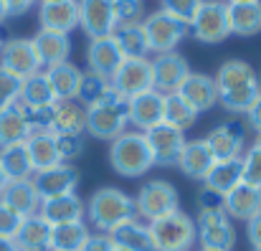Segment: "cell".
<instances>
[{"mask_svg":"<svg viewBox=\"0 0 261 251\" xmlns=\"http://www.w3.org/2000/svg\"><path fill=\"white\" fill-rule=\"evenodd\" d=\"M213 79H216V89H218V104L236 117L246 114L249 107L261 96L256 69L241 59L223 61Z\"/></svg>","mask_w":261,"mask_h":251,"instance_id":"obj_1","label":"cell"},{"mask_svg":"<svg viewBox=\"0 0 261 251\" xmlns=\"http://www.w3.org/2000/svg\"><path fill=\"white\" fill-rule=\"evenodd\" d=\"M84 216H87L89 223L96 231L109 234L119 223H124L129 218H137V208H135V198L132 195H127L119 188L104 185V188H99V190L91 193Z\"/></svg>","mask_w":261,"mask_h":251,"instance_id":"obj_2","label":"cell"},{"mask_svg":"<svg viewBox=\"0 0 261 251\" xmlns=\"http://www.w3.org/2000/svg\"><path fill=\"white\" fill-rule=\"evenodd\" d=\"M109 165L122 178H142V175H147L155 167V160H152V153H150L145 132L132 130V132H124L117 140H112V145H109Z\"/></svg>","mask_w":261,"mask_h":251,"instance_id":"obj_3","label":"cell"},{"mask_svg":"<svg viewBox=\"0 0 261 251\" xmlns=\"http://www.w3.org/2000/svg\"><path fill=\"white\" fill-rule=\"evenodd\" d=\"M129 127V107L122 94L114 89L99 99L96 104L87 107V135L96 140H117Z\"/></svg>","mask_w":261,"mask_h":251,"instance_id":"obj_4","label":"cell"},{"mask_svg":"<svg viewBox=\"0 0 261 251\" xmlns=\"http://www.w3.org/2000/svg\"><path fill=\"white\" fill-rule=\"evenodd\" d=\"M147 226H150V239L155 251H190L198 244V226L182 211L150 221Z\"/></svg>","mask_w":261,"mask_h":251,"instance_id":"obj_5","label":"cell"},{"mask_svg":"<svg viewBox=\"0 0 261 251\" xmlns=\"http://www.w3.org/2000/svg\"><path fill=\"white\" fill-rule=\"evenodd\" d=\"M190 36L200 43L216 46L223 43L231 36V23H228V3L226 0H203L200 10L188 26Z\"/></svg>","mask_w":261,"mask_h":251,"instance_id":"obj_6","label":"cell"},{"mask_svg":"<svg viewBox=\"0 0 261 251\" xmlns=\"http://www.w3.org/2000/svg\"><path fill=\"white\" fill-rule=\"evenodd\" d=\"M135 208L137 216L150 221H158L163 216H170L175 211H180V195L170 180H147L137 195H135Z\"/></svg>","mask_w":261,"mask_h":251,"instance_id":"obj_7","label":"cell"},{"mask_svg":"<svg viewBox=\"0 0 261 251\" xmlns=\"http://www.w3.org/2000/svg\"><path fill=\"white\" fill-rule=\"evenodd\" d=\"M142 28H145V36H147L150 54H155V56H158V54H170V51H175V48L180 46V41L190 33L182 20L168 15L165 10H155V13L145 15Z\"/></svg>","mask_w":261,"mask_h":251,"instance_id":"obj_8","label":"cell"},{"mask_svg":"<svg viewBox=\"0 0 261 251\" xmlns=\"http://www.w3.org/2000/svg\"><path fill=\"white\" fill-rule=\"evenodd\" d=\"M198 241L200 251H233L236 246V226L226 211L198 213Z\"/></svg>","mask_w":261,"mask_h":251,"instance_id":"obj_9","label":"cell"},{"mask_svg":"<svg viewBox=\"0 0 261 251\" xmlns=\"http://www.w3.org/2000/svg\"><path fill=\"white\" fill-rule=\"evenodd\" d=\"M0 69L15 74L18 79H28V77L43 71V64H41L31 38H10V41H3Z\"/></svg>","mask_w":261,"mask_h":251,"instance_id":"obj_10","label":"cell"},{"mask_svg":"<svg viewBox=\"0 0 261 251\" xmlns=\"http://www.w3.org/2000/svg\"><path fill=\"white\" fill-rule=\"evenodd\" d=\"M109 82H112V89L117 94H122L124 99L145 94V91L155 89L152 86V61L147 56L145 59H124Z\"/></svg>","mask_w":261,"mask_h":251,"instance_id":"obj_11","label":"cell"},{"mask_svg":"<svg viewBox=\"0 0 261 251\" xmlns=\"http://www.w3.org/2000/svg\"><path fill=\"white\" fill-rule=\"evenodd\" d=\"M203 140L208 142L216 160L244 158V153H246V124L239 122V119H228V122L213 127Z\"/></svg>","mask_w":261,"mask_h":251,"instance_id":"obj_12","label":"cell"},{"mask_svg":"<svg viewBox=\"0 0 261 251\" xmlns=\"http://www.w3.org/2000/svg\"><path fill=\"white\" fill-rule=\"evenodd\" d=\"M147 137V145H150V153H152V160L158 167H175L177 165V158L185 147V132L175 130L170 124L160 122L158 127L147 130L145 132Z\"/></svg>","mask_w":261,"mask_h":251,"instance_id":"obj_13","label":"cell"},{"mask_svg":"<svg viewBox=\"0 0 261 251\" xmlns=\"http://www.w3.org/2000/svg\"><path fill=\"white\" fill-rule=\"evenodd\" d=\"M79 28L89 36V41L112 36L117 28L114 0H79Z\"/></svg>","mask_w":261,"mask_h":251,"instance_id":"obj_14","label":"cell"},{"mask_svg":"<svg viewBox=\"0 0 261 251\" xmlns=\"http://www.w3.org/2000/svg\"><path fill=\"white\" fill-rule=\"evenodd\" d=\"M31 180H33L41 200H46V198H56V195L76 193V188H79V170L74 165H69V163H59V165L48 167V170L33 172Z\"/></svg>","mask_w":261,"mask_h":251,"instance_id":"obj_15","label":"cell"},{"mask_svg":"<svg viewBox=\"0 0 261 251\" xmlns=\"http://www.w3.org/2000/svg\"><path fill=\"white\" fill-rule=\"evenodd\" d=\"M188 74H190V66L185 56H180L177 51L158 54L152 59V86L160 94H175L180 84L188 79Z\"/></svg>","mask_w":261,"mask_h":251,"instance_id":"obj_16","label":"cell"},{"mask_svg":"<svg viewBox=\"0 0 261 251\" xmlns=\"http://www.w3.org/2000/svg\"><path fill=\"white\" fill-rule=\"evenodd\" d=\"M38 23L43 31L71 33L79 28V0H38Z\"/></svg>","mask_w":261,"mask_h":251,"instance_id":"obj_17","label":"cell"},{"mask_svg":"<svg viewBox=\"0 0 261 251\" xmlns=\"http://www.w3.org/2000/svg\"><path fill=\"white\" fill-rule=\"evenodd\" d=\"M129 107V124L140 132H147L163 122V109H165V94L158 89H150L145 94H137L127 99Z\"/></svg>","mask_w":261,"mask_h":251,"instance_id":"obj_18","label":"cell"},{"mask_svg":"<svg viewBox=\"0 0 261 251\" xmlns=\"http://www.w3.org/2000/svg\"><path fill=\"white\" fill-rule=\"evenodd\" d=\"M177 94L198 112H211L216 104H218V89H216V79L208 77V74H198V71H190L188 79L180 84Z\"/></svg>","mask_w":261,"mask_h":251,"instance_id":"obj_19","label":"cell"},{"mask_svg":"<svg viewBox=\"0 0 261 251\" xmlns=\"http://www.w3.org/2000/svg\"><path fill=\"white\" fill-rule=\"evenodd\" d=\"M122 61H124V54H122V48L117 46V41H114L112 36H104V38H94V41H89V48H87L89 71L112 79Z\"/></svg>","mask_w":261,"mask_h":251,"instance_id":"obj_20","label":"cell"},{"mask_svg":"<svg viewBox=\"0 0 261 251\" xmlns=\"http://www.w3.org/2000/svg\"><path fill=\"white\" fill-rule=\"evenodd\" d=\"M0 203L13 208L20 218H28V216L38 213L41 195H38V190H36L31 178H25V180H8L3 193H0Z\"/></svg>","mask_w":261,"mask_h":251,"instance_id":"obj_21","label":"cell"},{"mask_svg":"<svg viewBox=\"0 0 261 251\" xmlns=\"http://www.w3.org/2000/svg\"><path fill=\"white\" fill-rule=\"evenodd\" d=\"M84 211H87V203L76 193H66V195L41 200L38 216L46 218L51 226H61V223H71V221H82Z\"/></svg>","mask_w":261,"mask_h":251,"instance_id":"obj_22","label":"cell"},{"mask_svg":"<svg viewBox=\"0 0 261 251\" xmlns=\"http://www.w3.org/2000/svg\"><path fill=\"white\" fill-rule=\"evenodd\" d=\"M223 211L231 221H249L261 213V188L239 183L233 190L223 195Z\"/></svg>","mask_w":261,"mask_h":251,"instance_id":"obj_23","label":"cell"},{"mask_svg":"<svg viewBox=\"0 0 261 251\" xmlns=\"http://www.w3.org/2000/svg\"><path fill=\"white\" fill-rule=\"evenodd\" d=\"M33 46H36V54L43 64V69H51L56 64H64L69 61L71 56V38L69 33H59V31H38L33 38Z\"/></svg>","mask_w":261,"mask_h":251,"instance_id":"obj_24","label":"cell"},{"mask_svg":"<svg viewBox=\"0 0 261 251\" xmlns=\"http://www.w3.org/2000/svg\"><path fill=\"white\" fill-rule=\"evenodd\" d=\"M213 163H216V158H213V153H211V147H208L205 140H188L175 167L185 178L203 183V178L208 175V170L213 167Z\"/></svg>","mask_w":261,"mask_h":251,"instance_id":"obj_25","label":"cell"},{"mask_svg":"<svg viewBox=\"0 0 261 251\" xmlns=\"http://www.w3.org/2000/svg\"><path fill=\"white\" fill-rule=\"evenodd\" d=\"M51 229L54 226L36 213L20 221L13 241L18 251H51Z\"/></svg>","mask_w":261,"mask_h":251,"instance_id":"obj_26","label":"cell"},{"mask_svg":"<svg viewBox=\"0 0 261 251\" xmlns=\"http://www.w3.org/2000/svg\"><path fill=\"white\" fill-rule=\"evenodd\" d=\"M51 132L54 135H64V132L87 135V107L79 99H59V102H54Z\"/></svg>","mask_w":261,"mask_h":251,"instance_id":"obj_27","label":"cell"},{"mask_svg":"<svg viewBox=\"0 0 261 251\" xmlns=\"http://www.w3.org/2000/svg\"><path fill=\"white\" fill-rule=\"evenodd\" d=\"M25 150H28V158H31L33 172H38V170H48V167L64 163L54 132H31V135L25 137Z\"/></svg>","mask_w":261,"mask_h":251,"instance_id":"obj_28","label":"cell"},{"mask_svg":"<svg viewBox=\"0 0 261 251\" xmlns=\"http://www.w3.org/2000/svg\"><path fill=\"white\" fill-rule=\"evenodd\" d=\"M109 239L119 251H155L150 239V226L140 218H129L109 231Z\"/></svg>","mask_w":261,"mask_h":251,"instance_id":"obj_29","label":"cell"},{"mask_svg":"<svg viewBox=\"0 0 261 251\" xmlns=\"http://www.w3.org/2000/svg\"><path fill=\"white\" fill-rule=\"evenodd\" d=\"M28 135H31V124H28V114L20 102L0 109V147L25 142Z\"/></svg>","mask_w":261,"mask_h":251,"instance_id":"obj_30","label":"cell"},{"mask_svg":"<svg viewBox=\"0 0 261 251\" xmlns=\"http://www.w3.org/2000/svg\"><path fill=\"white\" fill-rule=\"evenodd\" d=\"M228 23H231V33L244 38L261 33V0L228 3Z\"/></svg>","mask_w":261,"mask_h":251,"instance_id":"obj_31","label":"cell"},{"mask_svg":"<svg viewBox=\"0 0 261 251\" xmlns=\"http://www.w3.org/2000/svg\"><path fill=\"white\" fill-rule=\"evenodd\" d=\"M46 79L51 84V91L59 99H76L79 94V84H82V77L84 71L79 66H74L71 61H64V64H56L51 69H43Z\"/></svg>","mask_w":261,"mask_h":251,"instance_id":"obj_32","label":"cell"},{"mask_svg":"<svg viewBox=\"0 0 261 251\" xmlns=\"http://www.w3.org/2000/svg\"><path fill=\"white\" fill-rule=\"evenodd\" d=\"M239 183H244V163H241V158L216 160L213 167L208 170V175L203 178V185L218 190L221 195H226L228 190H233Z\"/></svg>","mask_w":261,"mask_h":251,"instance_id":"obj_33","label":"cell"},{"mask_svg":"<svg viewBox=\"0 0 261 251\" xmlns=\"http://www.w3.org/2000/svg\"><path fill=\"white\" fill-rule=\"evenodd\" d=\"M89 236H91V229L84 218L54 226L51 229V251H82Z\"/></svg>","mask_w":261,"mask_h":251,"instance_id":"obj_34","label":"cell"},{"mask_svg":"<svg viewBox=\"0 0 261 251\" xmlns=\"http://www.w3.org/2000/svg\"><path fill=\"white\" fill-rule=\"evenodd\" d=\"M112 38L117 41V46L122 48L124 59H145L150 54L147 46V36L142 23H132V26H117L112 31Z\"/></svg>","mask_w":261,"mask_h":251,"instance_id":"obj_35","label":"cell"},{"mask_svg":"<svg viewBox=\"0 0 261 251\" xmlns=\"http://www.w3.org/2000/svg\"><path fill=\"white\" fill-rule=\"evenodd\" d=\"M0 167H3V172H5L8 180H25V178H33V165H31L25 142L0 147Z\"/></svg>","mask_w":261,"mask_h":251,"instance_id":"obj_36","label":"cell"},{"mask_svg":"<svg viewBox=\"0 0 261 251\" xmlns=\"http://www.w3.org/2000/svg\"><path fill=\"white\" fill-rule=\"evenodd\" d=\"M25 109H38V107H51L56 102L54 91H51V84L46 79L43 71L23 79L20 84V99H18Z\"/></svg>","mask_w":261,"mask_h":251,"instance_id":"obj_37","label":"cell"},{"mask_svg":"<svg viewBox=\"0 0 261 251\" xmlns=\"http://www.w3.org/2000/svg\"><path fill=\"white\" fill-rule=\"evenodd\" d=\"M163 122L170 124L180 132H188L195 122H198V112L175 91V94H165V109H163Z\"/></svg>","mask_w":261,"mask_h":251,"instance_id":"obj_38","label":"cell"},{"mask_svg":"<svg viewBox=\"0 0 261 251\" xmlns=\"http://www.w3.org/2000/svg\"><path fill=\"white\" fill-rule=\"evenodd\" d=\"M109 91H112V82H109L107 77H99V74H94V71H84L76 99H79L84 107H91V104H96L99 99H104Z\"/></svg>","mask_w":261,"mask_h":251,"instance_id":"obj_39","label":"cell"},{"mask_svg":"<svg viewBox=\"0 0 261 251\" xmlns=\"http://www.w3.org/2000/svg\"><path fill=\"white\" fill-rule=\"evenodd\" d=\"M56 145H59L61 160L69 163V160H76V158L84 155V150H87V135L64 132V135H56Z\"/></svg>","mask_w":261,"mask_h":251,"instance_id":"obj_40","label":"cell"},{"mask_svg":"<svg viewBox=\"0 0 261 251\" xmlns=\"http://www.w3.org/2000/svg\"><path fill=\"white\" fill-rule=\"evenodd\" d=\"M114 20L117 26H132L145 20L142 0H114Z\"/></svg>","mask_w":261,"mask_h":251,"instance_id":"obj_41","label":"cell"},{"mask_svg":"<svg viewBox=\"0 0 261 251\" xmlns=\"http://www.w3.org/2000/svg\"><path fill=\"white\" fill-rule=\"evenodd\" d=\"M200 5H203V0H160V10H165L168 15L182 20L185 26H190V20L195 18Z\"/></svg>","mask_w":261,"mask_h":251,"instance_id":"obj_42","label":"cell"},{"mask_svg":"<svg viewBox=\"0 0 261 251\" xmlns=\"http://www.w3.org/2000/svg\"><path fill=\"white\" fill-rule=\"evenodd\" d=\"M20 84H23V79L0 69V109H5L20 99Z\"/></svg>","mask_w":261,"mask_h":251,"instance_id":"obj_43","label":"cell"},{"mask_svg":"<svg viewBox=\"0 0 261 251\" xmlns=\"http://www.w3.org/2000/svg\"><path fill=\"white\" fill-rule=\"evenodd\" d=\"M241 163H244V183L261 188V150H256V147L246 150Z\"/></svg>","mask_w":261,"mask_h":251,"instance_id":"obj_44","label":"cell"},{"mask_svg":"<svg viewBox=\"0 0 261 251\" xmlns=\"http://www.w3.org/2000/svg\"><path fill=\"white\" fill-rule=\"evenodd\" d=\"M198 213H211V211H223V195L208 185L198 190Z\"/></svg>","mask_w":261,"mask_h":251,"instance_id":"obj_45","label":"cell"},{"mask_svg":"<svg viewBox=\"0 0 261 251\" xmlns=\"http://www.w3.org/2000/svg\"><path fill=\"white\" fill-rule=\"evenodd\" d=\"M20 216L13 211V208H8L5 203H0V236H15V231H18V226H20Z\"/></svg>","mask_w":261,"mask_h":251,"instance_id":"obj_46","label":"cell"},{"mask_svg":"<svg viewBox=\"0 0 261 251\" xmlns=\"http://www.w3.org/2000/svg\"><path fill=\"white\" fill-rule=\"evenodd\" d=\"M82 251H117V246H114V241L109 239V234L91 231V236L87 239V244L82 246Z\"/></svg>","mask_w":261,"mask_h":251,"instance_id":"obj_47","label":"cell"},{"mask_svg":"<svg viewBox=\"0 0 261 251\" xmlns=\"http://www.w3.org/2000/svg\"><path fill=\"white\" fill-rule=\"evenodd\" d=\"M246 236H249L254 251H261V213L246 221Z\"/></svg>","mask_w":261,"mask_h":251,"instance_id":"obj_48","label":"cell"},{"mask_svg":"<svg viewBox=\"0 0 261 251\" xmlns=\"http://www.w3.org/2000/svg\"><path fill=\"white\" fill-rule=\"evenodd\" d=\"M244 117H246V127H251L256 135H261V96L249 107V112Z\"/></svg>","mask_w":261,"mask_h":251,"instance_id":"obj_49","label":"cell"},{"mask_svg":"<svg viewBox=\"0 0 261 251\" xmlns=\"http://www.w3.org/2000/svg\"><path fill=\"white\" fill-rule=\"evenodd\" d=\"M5 5H8V13L10 15H23L33 5H38V0H5Z\"/></svg>","mask_w":261,"mask_h":251,"instance_id":"obj_50","label":"cell"},{"mask_svg":"<svg viewBox=\"0 0 261 251\" xmlns=\"http://www.w3.org/2000/svg\"><path fill=\"white\" fill-rule=\"evenodd\" d=\"M0 251H18V246L10 236H0Z\"/></svg>","mask_w":261,"mask_h":251,"instance_id":"obj_51","label":"cell"},{"mask_svg":"<svg viewBox=\"0 0 261 251\" xmlns=\"http://www.w3.org/2000/svg\"><path fill=\"white\" fill-rule=\"evenodd\" d=\"M8 15H10V13H8V5H5V0H0V23H3Z\"/></svg>","mask_w":261,"mask_h":251,"instance_id":"obj_52","label":"cell"},{"mask_svg":"<svg viewBox=\"0 0 261 251\" xmlns=\"http://www.w3.org/2000/svg\"><path fill=\"white\" fill-rule=\"evenodd\" d=\"M5 183H8V178H5V172H3V167H0V193H3V188H5Z\"/></svg>","mask_w":261,"mask_h":251,"instance_id":"obj_53","label":"cell"},{"mask_svg":"<svg viewBox=\"0 0 261 251\" xmlns=\"http://www.w3.org/2000/svg\"><path fill=\"white\" fill-rule=\"evenodd\" d=\"M251 147H256V150H261V135H256V140H254V145Z\"/></svg>","mask_w":261,"mask_h":251,"instance_id":"obj_54","label":"cell"},{"mask_svg":"<svg viewBox=\"0 0 261 251\" xmlns=\"http://www.w3.org/2000/svg\"><path fill=\"white\" fill-rule=\"evenodd\" d=\"M226 3H244V0H226Z\"/></svg>","mask_w":261,"mask_h":251,"instance_id":"obj_55","label":"cell"},{"mask_svg":"<svg viewBox=\"0 0 261 251\" xmlns=\"http://www.w3.org/2000/svg\"><path fill=\"white\" fill-rule=\"evenodd\" d=\"M259 91H261V74H259Z\"/></svg>","mask_w":261,"mask_h":251,"instance_id":"obj_56","label":"cell"},{"mask_svg":"<svg viewBox=\"0 0 261 251\" xmlns=\"http://www.w3.org/2000/svg\"><path fill=\"white\" fill-rule=\"evenodd\" d=\"M0 48H3V36H0Z\"/></svg>","mask_w":261,"mask_h":251,"instance_id":"obj_57","label":"cell"},{"mask_svg":"<svg viewBox=\"0 0 261 251\" xmlns=\"http://www.w3.org/2000/svg\"><path fill=\"white\" fill-rule=\"evenodd\" d=\"M117 251H119V249H117Z\"/></svg>","mask_w":261,"mask_h":251,"instance_id":"obj_58","label":"cell"}]
</instances>
